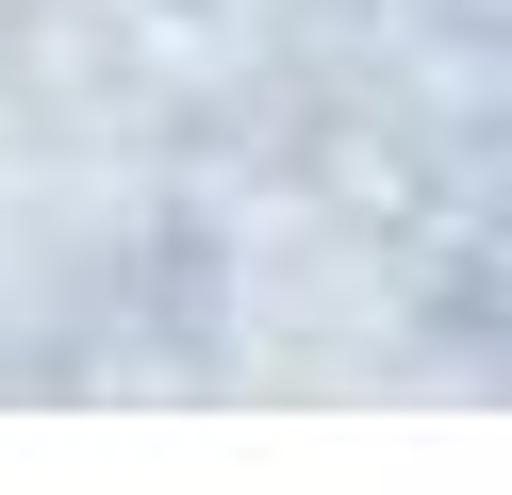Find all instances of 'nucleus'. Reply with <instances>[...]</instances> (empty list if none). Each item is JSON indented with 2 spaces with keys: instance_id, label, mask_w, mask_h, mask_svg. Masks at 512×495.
<instances>
[]
</instances>
